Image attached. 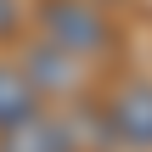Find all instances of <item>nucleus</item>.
I'll use <instances>...</instances> for the list:
<instances>
[{
  "mask_svg": "<svg viewBox=\"0 0 152 152\" xmlns=\"http://www.w3.org/2000/svg\"><path fill=\"white\" fill-rule=\"evenodd\" d=\"M11 23H17V0H0V34H11Z\"/></svg>",
  "mask_w": 152,
  "mask_h": 152,
  "instance_id": "obj_6",
  "label": "nucleus"
},
{
  "mask_svg": "<svg viewBox=\"0 0 152 152\" xmlns=\"http://www.w3.org/2000/svg\"><path fill=\"white\" fill-rule=\"evenodd\" d=\"M102 124H107V135L118 141V147H135V152H152V85L147 79H135V85H124L113 102H107V113H102Z\"/></svg>",
  "mask_w": 152,
  "mask_h": 152,
  "instance_id": "obj_2",
  "label": "nucleus"
},
{
  "mask_svg": "<svg viewBox=\"0 0 152 152\" xmlns=\"http://www.w3.org/2000/svg\"><path fill=\"white\" fill-rule=\"evenodd\" d=\"M23 73L34 79V90H39V96H45V90H68V85H73V56L39 39V45L23 56Z\"/></svg>",
  "mask_w": 152,
  "mask_h": 152,
  "instance_id": "obj_4",
  "label": "nucleus"
},
{
  "mask_svg": "<svg viewBox=\"0 0 152 152\" xmlns=\"http://www.w3.org/2000/svg\"><path fill=\"white\" fill-rule=\"evenodd\" d=\"M28 113H39V90H34V79H28L23 68H6V62H0V130L23 124Z\"/></svg>",
  "mask_w": 152,
  "mask_h": 152,
  "instance_id": "obj_5",
  "label": "nucleus"
},
{
  "mask_svg": "<svg viewBox=\"0 0 152 152\" xmlns=\"http://www.w3.org/2000/svg\"><path fill=\"white\" fill-rule=\"evenodd\" d=\"M39 34H45V45H56L68 56H102L107 39H113L107 17L90 0H45L39 6Z\"/></svg>",
  "mask_w": 152,
  "mask_h": 152,
  "instance_id": "obj_1",
  "label": "nucleus"
},
{
  "mask_svg": "<svg viewBox=\"0 0 152 152\" xmlns=\"http://www.w3.org/2000/svg\"><path fill=\"white\" fill-rule=\"evenodd\" d=\"M0 152H73V135L62 118H45V113H28L23 124L0 130Z\"/></svg>",
  "mask_w": 152,
  "mask_h": 152,
  "instance_id": "obj_3",
  "label": "nucleus"
}]
</instances>
